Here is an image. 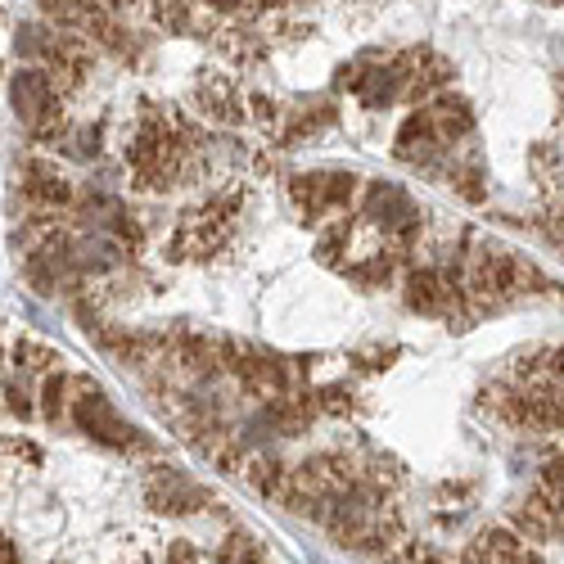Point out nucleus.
Returning a JSON list of instances; mask_svg holds the SVG:
<instances>
[{
	"mask_svg": "<svg viewBox=\"0 0 564 564\" xmlns=\"http://www.w3.org/2000/svg\"><path fill=\"white\" fill-rule=\"evenodd\" d=\"M398 262L402 258L393 249H380V253H370L361 262H344V275L352 280V285H361V290H389L398 280Z\"/></svg>",
	"mask_w": 564,
	"mask_h": 564,
	"instance_id": "18",
	"label": "nucleus"
},
{
	"mask_svg": "<svg viewBox=\"0 0 564 564\" xmlns=\"http://www.w3.org/2000/svg\"><path fill=\"white\" fill-rule=\"evenodd\" d=\"M135 6H140V0H100V10H109V14H118V19L131 14Z\"/></svg>",
	"mask_w": 564,
	"mask_h": 564,
	"instance_id": "32",
	"label": "nucleus"
},
{
	"mask_svg": "<svg viewBox=\"0 0 564 564\" xmlns=\"http://www.w3.org/2000/svg\"><path fill=\"white\" fill-rule=\"evenodd\" d=\"M447 140L438 135V127H434V113L420 105V109H411L406 118H402V127H398V135H393V154L406 163V167H420V172H434L443 159H447Z\"/></svg>",
	"mask_w": 564,
	"mask_h": 564,
	"instance_id": "9",
	"label": "nucleus"
},
{
	"mask_svg": "<svg viewBox=\"0 0 564 564\" xmlns=\"http://www.w3.org/2000/svg\"><path fill=\"white\" fill-rule=\"evenodd\" d=\"M529 163H533V172H538L542 181H551V176H555V163H560V154H555V145H538V150L529 154Z\"/></svg>",
	"mask_w": 564,
	"mask_h": 564,
	"instance_id": "31",
	"label": "nucleus"
},
{
	"mask_svg": "<svg viewBox=\"0 0 564 564\" xmlns=\"http://www.w3.org/2000/svg\"><path fill=\"white\" fill-rule=\"evenodd\" d=\"M348 240H352V226H348V221H330V226L321 230V240H316V262H321V267H339V271H344Z\"/></svg>",
	"mask_w": 564,
	"mask_h": 564,
	"instance_id": "24",
	"label": "nucleus"
},
{
	"mask_svg": "<svg viewBox=\"0 0 564 564\" xmlns=\"http://www.w3.org/2000/svg\"><path fill=\"white\" fill-rule=\"evenodd\" d=\"M538 492L551 497L555 506H564V452H555V456L542 460V469H538Z\"/></svg>",
	"mask_w": 564,
	"mask_h": 564,
	"instance_id": "28",
	"label": "nucleus"
},
{
	"mask_svg": "<svg viewBox=\"0 0 564 564\" xmlns=\"http://www.w3.org/2000/svg\"><path fill=\"white\" fill-rule=\"evenodd\" d=\"M100 145H105V131H100L96 122H82V127H73V122H68V131L59 135V150H64V154H73V159H82V163L100 159Z\"/></svg>",
	"mask_w": 564,
	"mask_h": 564,
	"instance_id": "23",
	"label": "nucleus"
},
{
	"mask_svg": "<svg viewBox=\"0 0 564 564\" xmlns=\"http://www.w3.org/2000/svg\"><path fill=\"white\" fill-rule=\"evenodd\" d=\"M36 402H41V415L51 420V425H59V420L68 415V402H73V375H68V370H51V375L41 380Z\"/></svg>",
	"mask_w": 564,
	"mask_h": 564,
	"instance_id": "21",
	"label": "nucleus"
},
{
	"mask_svg": "<svg viewBox=\"0 0 564 564\" xmlns=\"http://www.w3.org/2000/svg\"><path fill=\"white\" fill-rule=\"evenodd\" d=\"M154 19L159 28H167L172 36L195 28V0H154Z\"/></svg>",
	"mask_w": 564,
	"mask_h": 564,
	"instance_id": "26",
	"label": "nucleus"
},
{
	"mask_svg": "<svg viewBox=\"0 0 564 564\" xmlns=\"http://www.w3.org/2000/svg\"><path fill=\"white\" fill-rule=\"evenodd\" d=\"M402 303L415 316H430V321H465L469 316V294L465 285L447 280L443 267H411L402 275Z\"/></svg>",
	"mask_w": 564,
	"mask_h": 564,
	"instance_id": "5",
	"label": "nucleus"
},
{
	"mask_svg": "<svg viewBox=\"0 0 564 564\" xmlns=\"http://www.w3.org/2000/svg\"><path fill=\"white\" fill-rule=\"evenodd\" d=\"M361 176L352 172H299L290 176V199L307 221H325L330 213H348L357 199Z\"/></svg>",
	"mask_w": 564,
	"mask_h": 564,
	"instance_id": "7",
	"label": "nucleus"
},
{
	"mask_svg": "<svg viewBox=\"0 0 564 564\" xmlns=\"http://www.w3.org/2000/svg\"><path fill=\"white\" fill-rule=\"evenodd\" d=\"M555 90H560V100H564V73H560V77H555Z\"/></svg>",
	"mask_w": 564,
	"mask_h": 564,
	"instance_id": "35",
	"label": "nucleus"
},
{
	"mask_svg": "<svg viewBox=\"0 0 564 564\" xmlns=\"http://www.w3.org/2000/svg\"><path fill=\"white\" fill-rule=\"evenodd\" d=\"M240 475H245L249 488H258L262 497H275V501H280V492H285V484H290V465L280 460V456H249Z\"/></svg>",
	"mask_w": 564,
	"mask_h": 564,
	"instance_id": "20",
	"label": "nucleus"
},
{
	"mask_svg": "<svg viewBox=\"0 0 564 564\" xmlns=\"http://www.w3.org/2000/svg\"><path fill=\"white\" fill-rule=\"evenodd\" d=\"M484 406L510 430H533V402H529V393L520 384H492L484 393Z\"/></svg>",
	"mask_w": 564,
	"mask_h": 564,
	"instance_id": "17",
	"label": "nucleus"
},
{
	"mask_svg": "<svg viewBox=\"0 0 564 564\" xmlns=\"http://www.w3.org/2000/svg\"><path fill=\"white\" fill-rule=\"evenodd\" d=\"M0 398H6V411L19 415V420H32L36 415V393L28 384V375H10V380L0 384Z\"/></svg>",
	"mask_w": 564,
	"mask_h": 564,
	"instance_id": "27",
	"label": "nucleus"
},
{
	"mask_svg": "<svg viewBox=\"0 0 564 564\" xmlns=\"http://www.w3.org/2000/svg\"><path fill=\"white\" fill-rule=\"evenodd\" d=\"M68 420L77 425V434H86L90 443H100V447H109V452H131V456L159 452V443L145 438V430H135L131 420L118 415V406L105 398V389L90 380V375H73Z\"/></svg>",
	"mask_w": 564,
	"mask_h": 564,
	"instance_id": "1",
	"label": "nucleus"
},
{
	"mask_svg": "<svg viewBox=\"0 0 564 564\" xmlns=\"http://www.w3.org/2000/svg\"><path fill=\"white\" fill-rule=\"evenodd\" d=\"M0 564H19V546L6 533H0Z\"/></svg>",
	"mask_w": 564,
	"mask_h": 564,
	"instance_id": "33",
	"label": "nucleus"
},
{
	"mask_svg": "<svg viewBox=\"0 0 564 564\" xmlns=\"http://www.w3.org/2000/svg\"><path fill=\"white\" fill-rule=\"evenodd\" d=\"M19 195H23L28 213H45V217H59V213H64V208H73V199H77L73 181H68L59 167L41 163V159H28V163H23Z\"/></svg>",
	"mask_w": 564,
	"mask_h": 564,
	"instance_id": "10",
	"label": "nucleus"
},
{
	"mask_svg": "<svg viewBox=\"0 0 564 564\" xmlns=\"http://www.w3.org/2000/svg\"><path fill=\"white\" fill-rule=\"evenodd\" d=\"M59 41H64V28L36 19V23H23V28L14 32V51H19L23 64H41V68H45V64L59 55Z\"/></svg>",
	"mask_w": 564,
	"mask_h": 564,
	"instance_id": "15",
	"label": "nucleus"
},
{
	"mask_svg": "<svg viewBox=\"0 0 564 564\" xmlns=\"http://www.w3.org/2000/svg\"><path fill=\"white\" fill-rule=\"evenodd\" d=\"M145 501L159 514H172V520H185V514L208 510V492L199 479H191L176 465H150L145 469Z\"/></svg>",
	"mask_w": 564,
	"mask_h": 564,
	"instance_id": "8",
	"label": "nucleus"
},
{
	"mask_svg": "<svg viewBox=\"0 0 564 564\" xmlns=\"http://www.w3.org/2000/svg\"><path fill=\"white\" fill-rule=\"evenodd\" d=\"M542 6H564V0H542Z\"/></svg>",
	"mask_w": 564,
	"mask_h": 564,
	"instance_id": "36",
	"label": "nucleus"
},
{
	"mask_svg": "<svg viewBox=\"0 0 564 564\" xmlns=\"http://www.w3.org/2000/svg\"><path fill=\"white\" fill-rule=\"evenodd\" d=\"M551 380L564 389V348H555V352H551Z\"/></svg>",
	"mask_w": 564,
	"mask_h": 564,
	"instance_id": "34",
	"label": "nucleus"
},
{
	"mask_svg": "<svg viewBox=\"0 0 564 564\" xmlns=\"http://www.w3.org/2000/svg\"><path fill=\"white\" fill-rule=\"evenodd\" d=\"M235 217H240V204L235 199H208L204 208H191L172 235L167 258H213L230 240Z\"/></svg>",
	"mask_w": 564,
	"mask_h": 564,
	"instance_id": "4",
	"label": "nucleus"
},
{
	"mask_svg": "<svg viewBox=\"0 0 564 564\" xmlns=\"http://www.w3.org/2000/svg\"><path fill=\"white\" fill-rule=\"evenodd\" d=\"M430 113H434V127H438V135L447 140V145L456 150V145H465L469 135H475V105H469L460 90H438V96L425 105Z\"/></svg>",
	"mask_w": 564,
	"mask_h": 564,
	"instance_id": "13",
	"label": "nucleus"
},
{
	"mask_svg": "<svg viewBox=\"0 0 564 564\" xmlns=\"http://www.w3.org/2000/svg\"><path fill=\"white\" fill-rule=\"evenodd\" d=\"M402 90H406L402 73L393 68V59H384L380 68H375V73H370V77L361 82V90H357V100H361V109H370V113H384V109L402 105Z\"/></svg>",
	"mask_w": 564,
	"mask_h": 564,
	"instance_id": "16",
	"label": "nucleus"
},
{
	"mask_svg": "<svg viewBox=\"0 0 564 564\" xmlns=\"http://www.w3.org/2000/svg\"><path fill=\"white\" fill-rule=\"evenodd\" d=\"M217 560H221V564H271L267 546H262L253 533H245V529H230V533L221 538Z\"/></svg>",
	"mask_w": 564,
	"mask_h": 564,
	"instance_id": "22",
	"label": "nucleus"
},
{
	"mask_svg": "<svg viewBox=\"0 0 564 564\" xmlns=\"http://www.w3.org/2000/svg\"><path fill=\"white\" fill-rule=\"evenodd\" d=\"M510 529L520 533L524 542L533 546H546V542H560L564 538V506H555L551 497H542L538 488L510 506Z\"/></svg>",
	"mask_w": 564,
	"mask_h": 564,
	"instance_id": "11",
	"label": "nucleus"
},
{
	"mask_svg": "<svg viewBox=\"0 0 564 564\" xmlns=\"http://www.w3.org/2000/svg\"><path fill=\"white\" fill-rule=\"evenodd\" d=\"M520 271L524 262L501 245H475L465 253V290L479 303H510L520 299Z\"/></svg>",
	"mask_w": 564,
	"mask_h": 564,
	"instance_id": "6",
	"label": "nucleus"
},
{
	"mask_svg": "<svg viewBox=\"0 0 564 564\" xmlns=\"http://www.w3.org/2000/svg\"><path fill=\"white\" fill-rule=\"evenodd\" d=\"M36 10L45 23H55L64 32H86V23L100 14V0H36Z\"/></svg>",
	"mask_w": 564,
	"mask_h": 564,
	"instance_id": "19",
	"label": "nucleus"
},
{
	"mask_svg": "<svg viewBox=\"0 0 564 564\" xmlns=\"http://www.w3.org/2000/svg\"><path fill=\"white\" fill-rule=\"evenodd\" d=\"M10 109L28 127V135L36 140V145H59V135L68 131L64 96L55 90L51 73H45L41 64H23L10 77Z\"/></svg>",
	"mask_w": 564,
	"mask_h": 564,
	"instance_id": "2",
	"label": "nucleus"
},
{
	"mask_svg": "<svg viewBox=\"0 0 564 564\" xmlns=\"http://www.w3.org/2000/svg\"><path fill=\"white\" fill-rule=\"evenodd\" d=\"M195 109L213 127H240L249 118V96H240V86H235L226 73H217V77H204L195 86Z\"/></svg>",
	"mask_w": 564,
	"mask_h": 564,
	"instance_id": "12",
	"label": "nucleus"
},
{
	"mask_svg": "<svg viewBox=\"0 0 564 564\" xmlns=\"http://www.w3.org/2000/svg\"><path fill=\"white\" fill-rule=\"evenodd\" d=\"M249 118H258L267 131H275L280 118H285V105H275L271 96H249Z\"/></svg>",
	"mask_w": 564,
	"mask_h": 564,
	"instance_id": "30",
	"label": "nucleus"
},
{
	"mask_svg": "<svg viewBox=\"0 0 564 564\" xmlns=\"http://www.w3.org/2000/svg\"><path fill=\"white\" fill-rule=\"evenodd\" d=\"M335 118H339L335 105H299V109H285V118H280V127L271 135L280 150H299L303 140H316Z\"/></svg>",
	"mask_w": 564,
	"mask_h": 564,
	"instance_id": "14",
	"label": "nucleus"
},
{
	"mask_svg": "<svg viewBox=\"0 0 564 564\" xmlns=\"http://www.w3.org/2000/svg\"><path fill=\"white\" fill-rule=\"evenodd\" d=\"M312 402H316V415H344V411H352V389L325 384V389H312Z\"/></svg>",
	"mask_w": 564,
	"mask_h": 564,
	"instance_id": "29",
	"label": "nucleus"
},
{
	"mask_svg": "<svg viewBox=\"0 0 564 564\" xmlns=\"http://www.w3.org/2000/svg\"><path fill=\"white\" fill-rule=\"evenodd\" d=\"M361 217L389 235L398 258H406L420 245V230H425V213H420L411 204V195L393 181H366L361 185Z\"/></svg>",
	"mask_w": 564,
	"mask_h": 564,
	"instance_id": "3",
	"label": "nucleus"
},
{
	"mask_svg": "<svg viewBox=\"0 0 564 564\" xmlns=\"http://www.w3.org/2000/svg\"><path fill=\"white\" fill-rule=\"evenodd\" d=\"M55 361H59V352L51 348V344H41V339H19L14 344V366H19V375H51L55 370Z\"/></svg>",
	"mask_w": 564,
	"mask_h": 564,
	"instance_id": "25",
	"label": "nucleus"
}]
</instances>
